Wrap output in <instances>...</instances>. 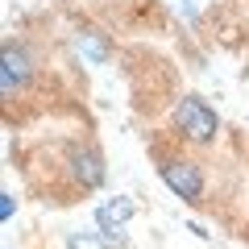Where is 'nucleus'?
I'll list each match as a JSON object with an SVG mask.
<instances>
[{"instance_id": "1", "label": "nucleus", "mask_w": 249, "mask_h": 249, "mask_svg": "<svg viewBox=\"0 0 249 249\" xmlns=\"http://www.w3.org/2000/svg\"><path fill=\"white\" fill-rule=\"evenodd\" d=\"M175 129H178V137H187L191 145H208V142H216V133H220V116L208 108V100L183 96L175 104Z\"/></svg>"}, {"instance_id": "2", "label": "nucleus", "mask_w": 249, "mask_h": 249, "mask_svg": "<svg viewBox=\"0 0 249 249\" xmlns=\"http://www.w3.org/2000/svg\"><path fill=\"white\" fill-rule=\"evenodd\" d=\"M162 183L175 191L183 204H199L204 199V170L196 166V162H187V158H162Z\"/></svg>"}, {"instance_id": "3", "label": "nucleus", "mask_w": 249, "mask_h": 249, "mask_svg": "<svg viewBox=\"0 0 249 249\" xmlns=\"http://www.w3.org/2000/svg\"><path fill=\"white\" fill-rule=\"evenodd\" d=\"M29 75H34V62H29V50L21 42H4V71H0V88H4V100H13L21 88L29 83Z\"/></svg>"}, {"instance_id": "4", "label": "nucleus", "mask_w": 249, "mask_h": 249, "mask_svg": "<svg viewBox=\"0 0 249 249\" xmlns=\"http://www.w3.org/2000/svg\"><path fill=\"white\" fill-rule=\"evenodd\" d=\"M67 170L79 187H100L104 183V158L96 145H71L67 150Z\"/></svg>"}, {"instance_id": "5", "label": "nucleus", "mask_w": 249, "mask_h": 249, "mask_svg": "<svg viewBox=\"0 0 249 249\" xmlns=\"http://www.w3.org/2000/svg\"><path fill=\"white\" fill-rule=\"evenodd\" d=\"M129 216H133V199L112 196V199H104V204L96 208V229L108 232V237H121V229L129 224Z\"/></svg>"}, {"instance_id": "6", "label": "nucleus", "mask_w": 249, "mask_h": 249, "mask_svg": "<svg viewBox=\"0 0 249 249\" xmlns=\"http://www.w3.org/2000/svg\"><path fill=\"white\" fill-rule=\"evenodd\" d=\"M75 46H79V54H88L91 62H108V54H112V46H108V37L100 34V29H79V34H75Z\"/></svg>"}, {"instance_id": "7", "label": "nucleus", "mask_w": 249, "mask_h": 249, "mask_svg": "<svg viewBox=\"0 0 249 249\" xmlns=\"http://www.w3.org/2000/svg\"><path fill=\"white\" fill-rule=\"evenodd\" d=\"M124 237H108V232H67V249H116Z\"/></svg>"}, {"instance_id": "8", "label": "nucleus", "mask_w": 249, "mask_h": 249, "mask_svg": "<svg viewBox=\"0 0 249 249\" xmlns=\"http://www.w3.org/2000/svg\"><path fill=\"white\" fill-rule=\"evenodd\" d=\"M0 216H4V220H13V196H9V191L0 196Z\"/></svg>"}]
</instances>
